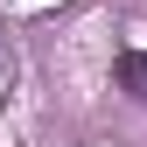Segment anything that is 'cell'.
<instances>
[{
  "label": "cell",
  "instance_id": "1",
  "mask_svg": "<svg viewBox=\"0 0 147 147\" xmlns=\"http://www.w3.org/2000/svg\"><path fill=\"white\" fill-rule=\"evenodd\" d=\"M112 84L126 91V98H147V49H126V56L112 63Z\"/></svg>",
  "mask_w": 147,
  "mask_h": 147
}]
</instances>
